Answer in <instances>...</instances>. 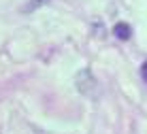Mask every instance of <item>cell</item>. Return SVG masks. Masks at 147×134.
<instances>
[{"label": "cell", "mask_w": 147, "mask_h": 134, "mask_svg": "<svg viewBox=\"0 0 147 134\" xmlns=\"http://www.w3.org/2000/svg\"><path fill=\"white\" fill-rule=\"evenodd\" d=\"M75 85H77L79 94H83L85 98H96L98 96V81H96V77L92 75L90 68L79 70L77 77H75Z\"/></svg>", "instance_id": "6da1fadb"}, {"label": "cell", "mask_w": 147, "mask_h": 134, "mask_svg": "<svg viewBox=\"0 0 147 134\" xmlns=\"http://www.w3.org/2000/svg\"><path fill=\"white\" fill-rule=\"evenodd\" d=\"M113 34L119 40H128L130 36H132V28H130L128 24H124V22H117V24H115V28H113Z\"/></svg>", "instance_id": "7a4b0ae2"}, {"label": "cell", "mask_w": 147, "mask_h": 134, "mask_svg": "<svg viewBox=\"0 0 147 134\" xmlns=\"http://www.w3.org/2000/svg\"><path fill=\"white\" fill-rule=\"evenodd\" d=\"M141 77H143V81H147V60L143 62V66H141Z\"/></svg>", "instance_id": "3957f363"}]
</instances>
